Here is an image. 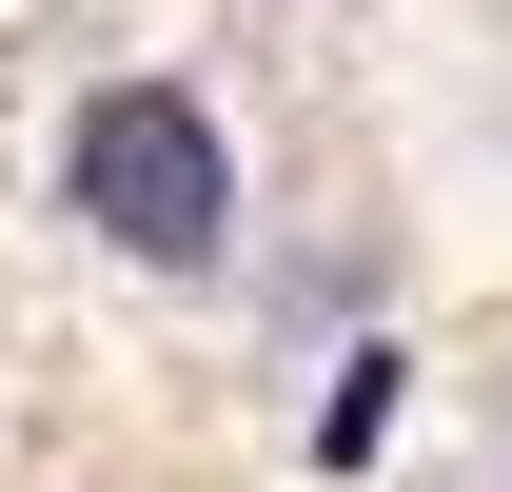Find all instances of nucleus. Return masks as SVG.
Masks as SVG:
<instances>
[{
    "instance_id": "f257e3e1",
    "label": "nucleus",
    "mask_w": 512,
    "mask_h": 492,
    "mask_svg": "<svg viewBox=\"0 0 512 492\" xmlns=\"http://www.w3.org/2000/svg\"><path fill=\"white\" fill-rule=\"evenodd\" d=\"M60 217L119 256V276H178V296H217V276H237V217H256V178H237V119H217L178 60L99 79V99L60 119Z\"/></svg>"
}]
</instances>
